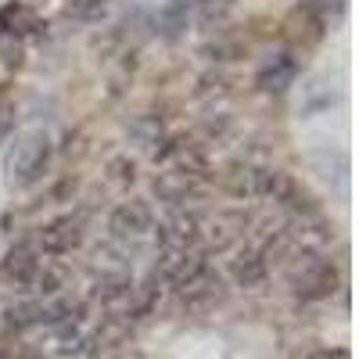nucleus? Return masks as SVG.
Returning a JSON list of instances; mask_svg holds the SVG:
<instances>
[{"label":"nucleus","instance_id":"nucleus-5","mask_svg":"<svg viewBox=\"0 0 359 359\" xmlns=\"http://www.w3.org/2000/svg\"><path fill=\"white\" fill-rule=\"evenodd\" d=\"M176 294H180V302H184V309L208 313L212 306L223 302V277L216 273L212 266H205V269H198V273L184 287H176Z\"/></svg>","mask_w":359,"mask_h":359},{"label":"nucleus","instance_id":"nucleus-14","mask_svg":"<svg viewBox=\"0 0 359 359\" xmlns=\"http://www.w3.org/2000/svg\"><path fill=\"white\" fill-rule=\"evenodd\" d=\"M309 359H352L345 348H323V352H313Z\"/></svg>","mask_w":359,"mask_h":359},{"label":"nucleus","instance_id":"nucleus-13","mask_svg":"<svg viewBox=\"0 0 359 359\" xmlns=\"http://www.w3.org/2000/svg\"><path fill=\"white\" fill-rule=\"evenodd\" d=\"M111 172H115L118 184H130V180H133V162H126V158H115V162H111Z\"/></svg>","mask_w":359,"mask_h":359},{"label":"nucleus","instance_id":"nucleus-6","mask_svg":"<svg viewBox=\"0 0 359 359\" xmlns=\"http://www.w3.org/2000/svg\"><path fill=\"white\" fill-rule=\"evenodd\" d=\"M43 255L36 252V245H15L4 259H0V277H4L8 284H15L18 291H33V280H36V269H40Z\"/></svg>","mask_w":359,"mask_h":359},{"label":"nucleus","instance_id":"nucleus-9","mask_svg":"<svg viewBox=\"0 0 359 359\" xmlns=\"http://www.w3.org/2000/svg\"><path fill=\"white\" fill-rule=\"evenodd\" d=\"M187 18H191V0H165L158 8V29L165 40H180L187 29Z\"/></svg>","mask_w":359,"mask_h":359},{"label":"nucleus","instance_id":"nucleus-8","mask_svg":"<svg viewBox=\"0 0 359 359\" xmlns=\"http://www.w3.org/2000/svg\"><path fill=\"white\" fill-rule=\"evenodd\" d=\"M298 76V62H294V54L287 50H277V54H269L259 76H255V86L262 90V94H284V90L294 83Z\"/></svg>","mask_w":359,"mask_h":359},{"label":"nucleus","instance_id":"nucleus-1","mask_svg":"<svg viewBox=\"0 0 359 359\" xmlns=\"http://www.w3.org/2000/svg\"><path fill=\"white\" fill-rule=\"evenodd\" d=\"M50 155H54V147H50V137L43 130H29V133L15 137L11 151L4 158L8 184L18 187V191L40 184V180L47 176V169H50Z\"/></svg>","mask_w":359,"mask_h":359},{"label":"nucleus","instance_id":"nucleus-7","mask_svg":"<svg viewBox=\"0 0 359 359\" xmlns=\"http://www.w3.org/2000/svg\"><path fill=\"white\" fill-rule=\"evenodd\" d=\"M230 277L237 287H262L269 277V255L259 245H245L230 259Z\"/></svg>","mask_w":359,"mask_h":359},{"label":"nucleus","instance_id":"nucleus-11","mask_svg":"<svg viewBox=\"0 0 359 359\" xmlns=\"http://www.w3.org/2000/svg\"><path fill=\"white\" fill-rule=\"evenodd\" d=\"M22 43L25 40H18L15 33H8V29L0 25V62H4V65H18L22 62Z\"/></svg>","mask_w":359,"mask_h":359},{"label":"nucleus","instance_id":"nucleus-2","mask_svg":"<svg viewBox=\"0 0 359 359\" xmlns=\"http://www.w3.org/2000/svg\"><path fill=\"white\" fill-rule=\"evenodd\" d=\"M291 287H294V294L302 298V302H316V298L334 291V266L327 259H320V255H313V252L294 255V262H291Z\"/></svg>","mask_w":359,"mask_h":359},{"label":"nucleus","instance_id":"nucleus-12","mask_svg":"<svg viewBox=\"0 0 359 359\" xmlns=\"http://www.w3.org/2000/svg\"><path fill=\"white\" fill-rule=\"evenodd\" d=\"M198 8H201V18L205 22H212V18H223L233 8V0H198Z\"/></svg>","mask_w":359,"mask_h":359},{"label":"nucleus","instance_id":"nucleus-4","mask_svg":"<svg viewBox=\"0 0 359 359\" xmlns=\"http://www.w3.org/2000/svg\"><path fill=\"white\" fill-rule=\"evenodd\" d=\"M83 216H57L50 219L47 226H40L36 233V252L47 255V259H62V255H72L79 245H83Z\"/></svg>","mask_w":359,"mask_h":359},{"label":"nucleus","instance_id":"nucleus-15","mask_svg":"<svg viewBox=\"0 0 359 359\" xmlns=\"http://www.w3.org/2000/svg\"><path fill=\"white\" fill-rule=\"evenodd\" d=\"M0 359H11V355H8V348H0Z\"/></svg>","mask_w":359,"mask_h":359},{"label":"nucleus","instance_id":"nucleus-3","mask_svg":"<svg viewBox=\"0 0 359 359\" xmlns=\"http://www.w3.org/2000/svg\"><path fill=\"white\" fill-rule=\"evenodd\" d=\"M108 230L118 245H140L144 237L155 233V212L147 201H123L111 212L108 219Z\"/></svg>","mask_w":359,"mask_h":359},{"label":"nucleus","instance_id":"nucleus-10","mask_svg":"<svg viewBox=\"0 0 359 359\" xmlns=\"http://www.w3.org/2000/svg\"><path fill=\"white\" fill-rule=\"evenodd\" d=\"M108 11H111L108 0H72L65 8V18L76 22V25H97V22L108 18Z\"/></svg>","mask_w":359,"mask_h":359}]
</instances>
